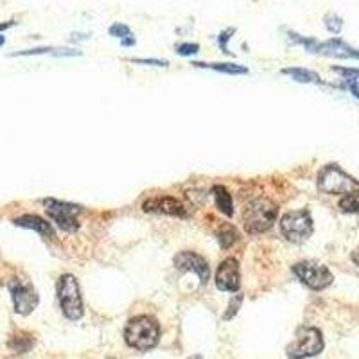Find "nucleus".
<instances>
[{"label": "nucleus", "mask_w": 359, "mask_h": 359, "mask_svg": "<svg viewBox=\"0 0 359 359\" xmlns=\"http://www.w3.org/2000/svg\"><path fill=\"white\" fill-rule=\"evenodd\" d=\"M160 327L149 316H137V318L130 320L126 331H124V338L130 347L137 348V351H149L158 343Z\"/></svg>", "instance_id": "2"}, {"label": "nucleus", "mask_w": 359, "mask_h": 359, "mask_svg": "<svg viewBox=\"0 0 359 359\" xmlns=\"http://www.w3.org/2000/svg\"><path fill=\"white\" fill-rule=\"evenodd\" d=\"M142 208L146 212H158V214H169V216H178L185 217L187 216V210H185V205L182 201H178L176 198L169 196H160V198H151L142 205Z\"/></svg>", "instance_id": "12"}, {"label": "nucleus", "mask_w": 359, "mask_h": 359, "mask_svg": "<svg viewBox=\"0 0 359 359\" xmlns=\"http://www.w3.org/2000/svg\"><path fill=\"white\" fill-rule=\"evenodd\" d=\"M214 198H216V205L219 207L221 212L224 214V216H232L233 214V201H232V196H230V192L226 191L224 187H214Z\"/></svg>", "instance_id": "16"}, {"label": "nucleus", "mask_w": 359, "mask_h": 359, "mask_svg": "<svg viewBox=\"0 0 359 359\" xmlns=\"http://www.w3.org/2000/svg\"><path fill=\"white\" fill-rule=\"evenodd\" d=\"M282 74H286V76H290L291 79H294V81L298 83H322V79H320V76L316 72H313V70H307V69H300V67H291V69H284L282 70Z\"/></svg>", "instance_id": "15"}, {"label": "nucleus", "mask_w": 359, "mask_h": 359, "mask_svg": "<svg viewBox=\"0 0 359 359\" xmlns=\"http://www.w3.org/2000/svg\"><path fill=\"white\" fill-rule=\"evenodd\" d=\"M57 300L63 314L69 320H79L83 316V300L79 293V284L76 277L65 273L57 280Z\"/></svg>", "instance_id": "3"}, {"label": "nucleus", "mask_w": 359, "mask_h": 359, "mask_svg": "<svg viewBox=\"0 0 359 359\" xmlns=\"http://www.w3.org/2000/svg\"><path fill=\"white\" fill-rule=\"evenodd\" d=\"M293 273L297 275L298 280L306 284L307 287L314 291L325 290L327 286H331L334 277L329 271V268L323 264H318V262L313 261H304L298 262V264L293 266Z\"/></svg>", "instance_id": "8"}, {"label": "nucleus", "mask_w": 359, "mask_h": 359, "mask_svg": "<svg viewBox=\"0 0 359 359\" xmlns=\"http://www.w3.org/2000/svg\"><path fill=\"white\" fill-rule=\"evenodd\" d=\"M233 33H236V29H226V31H223V33L217 36V43H219L221 50H223L224 54H232V53H230L229 45H226V43H229V40L232 38Z\"/></svg>", "instance_id": "24"}, {"label": "nucleus", "mask_w": 359, "mask_h": 359, "mask_svg": "<svg viewBox=\"0 0 359 359\" xmlns=\"http://www.w3.org/2000/svg\"><path fill=\"white\" fill-rule=\"evenodd\" d=\"M323 351L322 332L314 327H300L297 331V338L287 347L290 359H306L316 355Z\"/></svg>", "instance_id": "6"}, {"label": "nucleus", "mask_w": 359, "mask_h": 359, "mask_svg": "<svg viewBox=\"0 0 359 359\" xmlns=\"http://www.w3.org/2000/svg\"><path fill=\"white\" fill-rule=\"evenodd\" d=\"M278 216V207L268 198H257V200L250 201L245 208V229L252 236L266 232L273 226L275 219Z\"/></svg>", "instance_id": "1"}, {"label": "nucleus", "mask_w": 359, "mask_h": 359, "mask_svg": "<svg viewBox=\"0 0 359 359\" xmlns=\"http://www.w3.org/2000/svg\"><path fill=\"white\" fill-rule=\"evenodd\" d=\"M323 22H325V27L334 34L339 33L343 27V20L338 17V15H334V13H329V15H325Z\"/></svg>", "instance_id": "22"}, {"label": "nucleus", "mask_w": 359, "mask_h": 359, "mask_svg": "<svg viewBox=\"0 0 359 359\" xmlns=\"http://www.w3.org/2000/svg\"><path fill=\"white\" fill-rule=\"evenodd\" d=\"M345 86H347V88L352 92V94H354L355 97L359 99V78H351V79H347V83H345Z\"/></svg>", "instance_id": "29"}, {"label": "nucleus", "mask_w": 359, "mask_h": 359, "mask_svg": "<svg viewBox=\"0 0 359 359\" xmlns=\"http://www.w3.org/2000/svg\"><path fill=\"white\" fill-rule=\"evenodd\" d=\"M176 53L180 56H192V54H198L200 53V45L198 43H180L176 47Z\"/></svg>", "instance_id": "25"}, {"label": "nucleus", "mask_w": 359, "mask_h": 359, "mask_svg": "<svg viewBox=\"0 0 359 359\" xmlns=\"http://www.w3.org/2000/svg\"><path fill=\"white\" fill-rule=\"evenodd\" d=\"M318 54L323 56H332V57H341V60H359V53L351 47L345 41L338 40V38H332V40L325 41V43H320Z\"/></svg>", "instance_id": "13"}, {"label": "nucleus", "mask_w": 359, "mask_h": 359, "mask_svg": "<svg viewBox=\"0 0 359 359\" xmlns=\"http://www.w3.org/2000/svg\"><path fill=\"white\" fill-rule=\"evenodd\" d=\"M339 208L347 214H359V192H351L339 200Z\"/></svg>", "instance_id": "19"}, {"label": "nucleus", "mask_w": 359, "mask_h": 359, "mask_svg": "<svg viewBox=\"0 0 359 359\" xmlns=\"http://www.w3.org/2000/svg\"><path fill=\"white\" fill-rule=\"evenodd\" d=\"M352 261H354V264H358L359 266V248H355L354 252H352Z\"/></svg>", "instance_id": "32"}, {"label": "nucleus", "mask_w": 359, "mask_h": 359, "mask_svg": "<svg viewBox=\"0 0 359 359\" xmlns=\"http://www.w3.org/2000/svg\"><path fill=\"white\" fill-rule=\"evenodd\" d=\"M133 63H140V65H155V67H168L165 60H131Z\"/></svg>", "instance_id": "28"}, {"label": "nucleus", "mask_w": 359, "mask_h": 359, "mask_svg": "<svg viewBox=\"0 0 359 359\" xmlns=\"http://www.w3.org/2000/svg\"><path fill=\"white\" fill-rule=\"evenodd\" d=\"M358 187L359 182H355L334 163L325 165L318 175V189L325 194H351Z\"/></svg>", "instance_id": "5"}, {"label": "nucleus", "mask_w": 359, "mask_h": 359, "mask_svg": "<svg viewBox=\"0 0 359 359\" xmlns=\"http://www.w3.org/2000/svg\"><path fill=\"white\" fill-rule=\"evenodd\" d=\"M290 36V41L294 45H302V47H306L307 53H318L320 49V41H316L314 38H306V36H300V34L297 33H290L287 34Z\"/></svg>", "instance_id": "20"}, {"label": "nucleus", "mask_w": 359, "mask_h": 359, "mask_svg": "<svg viewBox=\"0 0 359 359\" xmlns=\"http://www.w3.org/2000/svg\"><path fill=\"white\" fill-rule=\"evenodd\" d=\"M191 359H201V358H200V355H194V358H191Z\"/></svg>", "instance_id": "34"}, {"label": "nucleus", "mask_w": 359, "mask_h": 359, "mask_svg": "<svg viewBox=\"0 0 359 359\" xmlns=\"http://www.w3.org/2000/svg\"><path fill=\"white\" fill-rule=\"evenodd\" d=\"M198 69H210L216 70V72H224V74H248V69L241 65H233V63H192Z\"/></svg>", "instance_id": "17"}, {"label": "nucleus", "mask_w": 359, "mask_h": 359, "mask_svg": "<svg viewBox=\"0 0 359 359\" xmlns=\"http://www.w3.org/2000/svg\"><path fill=\"white\" fill-rule=\"evenodd\" d=\"M45 212L54 223L63 230V232H76L79 229V214L83 212V208L78 205L67 203V201L57 200H45Z\"/></svg>", "instance_id": "7"}, {"label": "nucleus", "mask_w": 359, "mask_h": 359, "mask_svg": "<svg viewBox=\"0 0 359 359\" xmlns=\"http://www.w3.org/2000/svg\"><path fill=\"white\" fill-rule=\"evenodd\" d=\"M4 43H6V38L2 36V34H0V47H2V45H4Z\"/></svg>", "instance_id": "33"}, {"label": "nucleus", "mask_w": 359, "mask_h": 359, "mask_svg": "<svg viewBox=\"0 0 359 359\" xmlns=\"http://www.w3.org/2000/svg\"><path fill=\"white\" fill-rule=\"evenodd\" d=\"M239 239V233H237L236 226H232L230 223H223L219 226V232H217V241H219L221 248L226 250L233 245V243Z\"/></svg>", "instance_id": "18"}, {"label": "nucleus", "mask_w": 359, "mask_h": 359, "mask_svg": "<svg viewBox=\"0 0 359 359\" xmlns=\"http://www.w3.org/2000/svg\"><path fill=\"white\" fill-rule=\"evenodd\" d=\"M216 286L217 290L230 291V293L239 290V286H241V273H239V262L236 259L230 257L221 262L216 275Z\"/></svg>", "instance_id": "10"}, {"label": "nucleus", "mask_w": 359, "mask_h": 359, "mask_svg": "<svg viewBox=\"0 0 359 359\" xmlns=\"http://www.w3.org/2000/svg\"><path fill=\"white\" fill-rule=\"evenodd\" d=\"M9 293H11L15 311L22 314V316H27V314H31L36 309L38 293L29 282L15 278V280L9 282Z\"/></svg>", "instance_id": "9"}, {"label": "nucleus", "mask_w": 359, "mask_h": 359, "mask_svg": "<svg viewBox=\"0 0 359 359\" xmlns=\"http://www.w3.org/2000/svg\"><path fill=\"white\" fill-rule=\"evenodd\" d=\"M175 266L182 269V271L196 273L201 284H207L208 277H210V269H208L207 261L194 252H180L175 257Z\"/></svg>", "instance_id": "11"}, {"label": "nucleus", "mask_w": 359, "mask_h": 359, "mask_svg": "<svg viewBox=\"0 0 359 359\" xmlns=\"http://www.w3.org/2000/svg\"><path fill=\"white\" fill-rule=\"evenodd\" d=\"M243 294L241 293H237L236 297L232 298V300H230V306H229V311H226V313H224V320H230V318H233V314L237 313V311H239V307H241V304H243Z\"/></svg>", "instance_id": "23"}, {"label": "nucleus", "mask_w": 359, "mask_h": 359, "mask_svg": "<svg viewBox=\"0 0 359 359\" xmlns=\"http://www.w3.org/2000/svg\"><path fill=\"white\" fill-rule=\"evenodd\" d=\"M110 34L114 38H121V40H123V38H126V36H131V31H130V27H128V25H124V24H114L110 27Z\"/></svg>", "instance_id": "26"}, {"label": "nucleus", "mask_w": 359, "mask_h": 359, "mask_svg": "<svg viewBox=\"0 0 359 359\" xmlns=\"http://www.w3.org/2000/svg\"><path fill=\"white\" fill-rule=\"evenodd\" d=\"M332 70L341 76H345L347 79L351 78H359V69H343V67H332Z\"/></svg>", "instance_id": "27"}, {"label": "nucleus", "mask_w": 359, "mask_h": 359, "mask_svg": "<svg viewBox=\"0 0 359 359\" xmlns=\"http://www.w3.org/2000/svg\"><path fill=\"white\" fill-rule=\"evenodd\" d=\"M13 24H15V22H13V20H9V22H2V24H0V33H2V31H6V29L11 27Z\"/></svg>", "instance_id": "31"}, {"label": "nucleus", "mask_w": 359, "mask_h": 359, "mask_svg": "<svg viewBox=\"0 0 359 359\" xmlns=\"http://www.w3.org/2000/svg\"><path fill=\"white\" fill-rule=\"evenodd\" d=\"M13 223L17 224V226H22V229L34 230V232H38L40 236L49 237V239H53L54 237V230L53 226H50V223H47V221L41 219V217L33 216V214H25V216L17 217Z\"/></svg>", "instance_id": "14"}, {"label": "nucleus", "mask_w": 359, "mask_h": 359, "mask_svg": "<svg viewBox=\"0 0 359 359\" xmlns=\"http://www.w3.org/2000/svg\"><path fill=\"white\" fill-rule=\"evenodd\" d=\"M9 347L17 352H27L29 348L33 347V339H31V336H27V334L13 336L11 341H9Z\"/></svg>", "instance_id": "21"}, {"label": "nucleus", "mask_w": 359, "mask_h": 359, "mask_svg": "<svg viewBox=\"0 0 359 359\" xmlns=\"http://www.w3.org/2000/svg\"><path fill=\"white\" fill-rule=\"evenodd\" d=\"M121 43L124 45V47H131V45H135V38L133 36H126L121 40Z\"/></svg>", "instance_id": "30"}, {"label": "nucleus", "mask_w": 359, "mask_h": 359, "mask_svg": "<svg viewBox=\"0 0 359 359\" xmlns=\"http://www.w3.org/2000/svg\"><path fill=\"white\" fill-rule=\"evenodd\" d=\"M313 217H311L309 210H306V208L287 212L280 221L282 236L286 237L290 243H294V245L307 241L313 236Z\"/></svg>", "instance_id": "4"}]
</instances>
